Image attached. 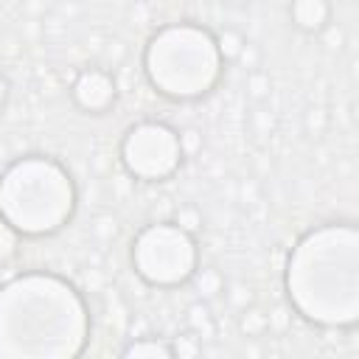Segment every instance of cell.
<instances>
[{
	"label": "cell",
	"instance_id": "7",
	"mask_svg": "<svg viewBox=\"0 0 359 359\" xmlns=\"http://www.w3.org/2000/svg\"><path fill=\"white\" fill-rule=\"evenodd\" d=\"M70 98L87 115H107L118 101L115 76L107 67H84L70 84Z\"/></svg>",
	"mask_w": 359,
	"mask_h": 359
},
{
	"label": "cell",
	"instance_id": "14",
	"mask_svg": "<svg viewBox=\"0 0 359 359\" xmlns=\"http://www.w3.org/2000/svg\"><path fill=\"white\" fill-rule=\"evenodd\" d=\"M222 297L224 303L238 314L241 309H247L250 303H255V294H252V286L244 283V280H224V289H222Z\"/></svg>",
	"mask_w": 359,
	"mask_h": 359
},
{
	"label": "cell",
	"instance_id": "21",
	"mask_svg": "<svg viewBox=\"0 0 359 359\" xmlns=\"http://www.w3.org/2000/svg\"><path fill=\"white\" fill-rule=\"evenodd\" d=\"M261 59H264V56H261V48L247 39V45H244V50H241V56H238L236 65H244V70L250 73V70H258V67H261Z\"/></svg>",
	"mask_w": 359,
	"mask_h": 359
},
{
	"label": "cell",
	"instance_id": "15",
	"mask_svg": "<svg viewBox=\"0 0 359 359\" xmlns=\"http://www.w3.org/2000/svg\"><path fill=\"white\" fill-rule=\"evenodd\" d=\"M244 90H247V98H250L252 104H264V101L269 98V93H272V79H269V73H266L264 67L250 70V73H247V81H244Z\"/></svg>",
	"mask_w": 359,
	"mask_h": 359
},
{
	"label": "cell",
	"instance_id": "19",
	"mask_svg": "<svg viewBox=\"0 0 359 359\" xmlns=\"http://www.w3.org/2000/svg\"><path fill=\"white\" fill-rule=\"evenodd\" d=\"M303 129H306L309 137L325 135V129H328V112H325L323 107H311V109L306 112V118H303Z\"/></svg>",
	"mask_w": 359,
	"mask_h": 359
},
{
	"label": "cell",
	"instance_id": "10",
	"mask_svg": "<svg viewBox=\"0 0 359 359\" xmlns=\"http://www.w3.org/2000/svg\"><path fill=\"white\" fill-rule=\"evenodd\" d=\"M238 331L244 339H264L272 331V314L264 311L261 306L250 303L247 309L238 311Z\"/></svg>",
	"mask_w": 359,
	"mask_h": 359
},
{
	"label": "cell",
	"instance_id": "26",
	"mask_svg": "<svg viewBox=\"0 0 359 359\" xmlns=\"http://www.w3.org/2000/svg\"><path fill=\"white\" fill-rule=\"evenodd\" d=\"M224 6H230V8H247L252 0H222Z\"/></svg>",
	"mask_w": 359,
	"mask_h": 359
},
{
	"label": "cell",
	"instance_id": "24",
	"mask_svg": "<svg viewBox=\"0 0 359 359\" xmlns=\"http://www.w3.org/2000/svg\"><path fill=\"white\" fill-rule=\"evenodd\" d=\"M93 230H95V233H98L101 238H112V236L118 233V222H115L112 216H98V219H95V227H93Z\"/></svg>",
	"mask_w": 359,
	"mask_h": 359
},
{
	"label": "cell",
	"instance_id": "3",
	"mask_svg": "<svg viewBox=\"0 0 359 359\" xmlns=\"http://www.w3.org/2000/svg\"><path fill=\"white\" fill-rule=\"evenodd\" d=\"M76 210L70 171L45 154H25L0 174V216L20 236H50Z\"/></svg>",
	"mask_w": 359,
	"mask_h": 359
},
{
	"label": "cell",
	"instance_id": "20",
	"mask_svg": "<svg viewBox=\"0 0 359 359\" xmlns=\"http://www.w3.org/2000/svg\"><path fill=\"white\" fill-rule=\"evenodd\" d=\"M171 345H174V356H196V353H202V342H199V337L194 331L191 334H182Z\"/></svg>",
	"mask_w": 359,
	"mask_h": 359
},
{
	"label": "cell",
	"instance_id": "13",
	"mask_svg": "<svg viewBox=\"0 0 359 359\" xmlns=\"http://www.w3.org/2000/svg\"><path fill=\"white\" fill-rule=\"evenodd\" d=\"M191 280H194L196 292L202 294V300L219 297V294H222V289H224V278H222V272H219V269H213V266H196V269H194V275H191Z\"/></svg>",
	"mask_w": 359,
	"mask_h": 359
},
{
	"label": "cell",
	"instance_id": "18",
	"mask_svg": "<svg viewBox=\"0 0 359 359\" xmlns=\"http://www.w3.org/2000/svg\"><path fill=\"white\" fill-rule=\"evenodd\" d=\"M171 222H177L185 233L196 236V233L202 230V210H199L196 205H182V208H177V213H174Z\"/></svg>",
	"mask_w": 359,
	"mask_h": 359
},
{
	"label": "cell",
	"instance_id": "23",
	"mask_svg": "<svg viewBox=\"0 0 359 359\" xmlns=\"http://www.w3.org/2000/svg\"><path fill=\"white\" fill-rule=\"evenodd\" d=\"M317 36H323V39H325V48H331V50H339V48L345 45V31H342L339 25H334V22H331L323 34H317Z\"/></svg>",
	"mask_w": 359,
	"mask_h": 359
},
{
	"label": "cell",
	"instance_id": "6",
	"mask_svg": "<svg viewBox=\"0 0 359 359\" xmlns=\"http://www.w3.org/2000/svg\"><path fill=\"white\" fill-rule=\"evenodd\" d=\"M118 157L129 177L143 182H163L182 165L180 132L163 121H137L126 129Z\"/></svg>",
	"mask_w": 359,
	"mask_h": 359
},
{
	"label": "cell",
	"instance_id": "4",
	"mask_svg": "<svg viewBox=\"0 0 359 359\" xmlns=\"http://www.w3.org/2000/svg\"><path fill=\"white\" fill-rule=\"evenodd\" d=\"M222 67L224 62L213 34L196 22H171L160 28L143 53V70L151 87L177 101L210 93Z\"/></svg>",
	"mask_w": 359,
	"mask_h": 359
},
{
	"label": "cell",
	"instance_id": "9",
	"mask_svg": "<svg viewBox=\"0 0 359 359\" xmlns=\"http://www.w3.org/2000/svg\"><path fill=\"white\" fill-rule=\"evenodd\" d=\"M121 356H126V359H171L174 345L165 337H137L129 345H123Z\"/></svg>",
	"mask_w": 359,
	"mask_h": 359
},
{
	"label": "cell",
	"instance_id": "25",
	"mask_svg": "<svg viewBox=\"0 0 359 359\" xmlns=\"http://www.w3.org/2000/svg\"><path fill=\"white\" fill-rule=\"evenodd\" d=\"M8 98H11V81H8V76L0 70V112L6 109Z\"/></svg>",
	"mask_w": 359,
	"mask_h": 359
},
{
	"label": "cell",
	"instance_id": "2",
	"mask_svg": "<svg viewBox=\"0 0 359 359\" xmlns=\"http://www.w3.org/2000/svg\"><path fill=\"white\" fill-rule=\"evenodd\" d=\"M289 306L320 328H353L359 320V230L325 222L294 244L286 264Z\"/></svg>",
	"mask_w": 359,
	"mask_h": 359
},
{
	"label": "cell",
	"instance_id": "11",
	"mask_svg": "<svg viewBox=\"0 0 359 359\" xmlns=\"http://www.w3.org/2000/svg\"><path fill=\"white\" fill-rule=\"evenodd\" d=\"M247 129H250L252 140H258V143H266V140L275 135L278 118H275L272 109H266V101H264V104H252V109H250V115H247Z\"/></svg>",
	"mask_w": 359,
	"mask_h": 359
},
{
	"label": "cell",
	"instance_id": "12",
	"mask_svg": "<svg viewBox=\"0 0 359 359\" xmlns=\"http://www.w3.org/2000/svg\"><path fill=\"white\" fill-rule=\"evenodd\" d=\"M213 39H216V50H219V56H222L224 65H236L238 56H241V50H244V45H247V36L238 28H230V25L219 28L213 34Z\"/></svg>",
	"mask_w": 359,
	"mask_h": 359
},
{
	"label": "cell",
	"instance_id": "17",
	"mask_svg": "<svg viewBox=\"0 0 359 359\" xmlns=\"http://www.w3.org/2000/svg\"><path fill=\"white\" fill-rule=\"evenodd\" d=\"M20 250V233L0 216V266H6Z\"/></svg>",
	"mask_w": 359,
	"mask_h": 359
},
{
	"label": "cell",
	"instance_id": "1",
	"mask_svg": "<svg viewBox=\"0 0 359 359\" xmlns=\"http://www.w3.org/2000/svg\"><path fill=\"white\" fill-rule=\"evenodd\" d=\"M90 328L81 292L53 272H22L0 286V359H73Z\"/></svg>",
	"mask_w": 359,
	"mask_h": 359
},
{
	"label": "cell",
	"instance_id": "5",
	"mask_svg": "<svg viewBox=\"0 0 359 359\" xmlns=\"http://www.w3.org/2000/svg\"><path fill=\"white\" fill-rule=\"evenodd\" d=\"M132 266L149 286H182L199 266L196 236L177 222H151L132 238Z\"/></svg>",
	"mask_w": 359,
	"mask_h": 359
},
{
	"label": "cell",
	"instance_id": "16",
	"mask_svg": "<svg viewBox=\"0 0 359 359\" xmlns=\"http://www.w3.org/2000/svg\"><path fill=\"white\" fill-rule=\"evenodd\" d=\"M188 328L202 339V337H208L210 331H213V320H210V309H208V303H194L191 309H188Z\"/></svg>",
	"mask_w": 359,
	"mask_h": 359
},
{
	"label": "cell",
	"instance_id": "22",
	"mask_svg": "<svg viewBox=\"0 0 359 359\" xmlns=\"http://www.w3.org/2000/svg\"><path fill=\"white\" fill-rule=\"evenodd\" d=\"M180 146H182V154H196L202 149V135L196 129H182L180 132Z\"/></svg>",
	"mask_w": 359,
	"mask_h": 359
},
{
	"label": "cell",
	"instance_id": "8",
	"mask_svg": "<svg viewBox=\"0 0 359 359\" xmlns=\"http://www.w3.org/2000/svg\"><path fill=\"white\" fill-rule=\"evenodd\" d=\"M289 22L306 36L323 34L334 22L331 0H289Z\"/></svg>",
	"mask_w": 359,
	"mask_h": 359
}]
</instances>
